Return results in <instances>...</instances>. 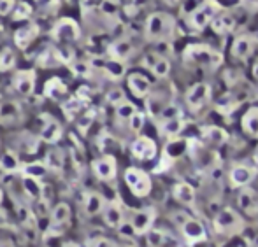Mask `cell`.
I'll return each instance as SVG.
<instances>
[{"label": "cell", "instance_id": "obj_1", "mask_svg": "<svg viewBox=\"0 0 258 247\" xmlns=\"http://www.w3.org/2000/svg\"><path fill=\"white\" fill-rule=\"evenodd\" d=\"M213 228L218 235L232 237V235L242 233V230L246 228V221L234 207H223V209H220L214 214Z\"/></svg>", "mask_w": 258, "mask_h": 247}, {"label": "cell", "instance_id": "obj_2", "mask_svg": "<svg viewBox=\"0 0 258 247\" xmlns=\"http://www.w3.org/2000/svg\"><path fill=\"white\" fill-rule=\"evenodd\" d=\"M172 221L188 244H199V242L207 238L204 223L201 219H197V217H194L191 214L184 212V210H177V212L172 214Z\"/></svg>", "mask_w": 258, "mask_h": 247}, {"label": "cell", "instance_id": "obj_3", "mask_svg": "<svg viewBox=\"0 0 258 247\" xmlns=\"http://www.w3.org/2000/svg\"><path fill=\"white\" fill-rule=\"evenodd\" d=\"M183 56L186 63H191L201 68H207V70H216V68L223 63V54L206 44L188 46Z\"/></svg>", "mask_w": 258, "mask_h": 247}, {"label": "cell", "instance_id": "obj_4", "mask_svg": "<svg viewBox=\"0 0 258 247\" xmlns=\"http://www.w3.org/2000/svg\"><path fill=\"white\" fill-rule=\"evenodd\" d=\"M176 30V21L169 13H153L146 20V34L148 41H165L174 35Z\"/></svg>", "mask_w": 258, "mask_h": 247}, {"label": "cell", "instance_id": "obj_5", "mask_svg": "<svg viewBox=\"0 0 258 247\" xmlns=\"http://www.w3.org/2000/svg\"><path fill=\"white\" fill-rule=\"evenodd\" d=\"M125 183L134 197L137 198L148 197L153 190V181H151L150 174L144 172L143 169H137V167H128L125 170Z\"/></svg>", "mask_w": 258, "mask_h": 247}, {"label": "cell", "instance_id": "obj_6", "mask_svg": "<svg viewBox=\"0 0 258 247\" xmlns=\"http://www.w3.org/2000/svg\"><path fill=\"white\" fill-rule=\"evenodd\" d=\"M220 9L221 4H218V0H204L191 11L190 18H188V25L194 30H204L207 25L218 16Z\"/></svg>", "mask_w": 258, "mask_h": 247}, {"label": "cell", "instance_id": "obj_7", "mask_svg": "<svg viewBox=\"0 0 258 247\" xmlns=\"http://www.w3.org/2000/svg\"><path fill=\"white\" fill-rule=\"evenodd\" d=\"M72 221V209L67 202H58L49 212V228L48 233L51 235H63V231L71 226Z\"/></svg>", "mask_w": 258, "mask_h": 247}, {"label": "cell", "instance_id": "obj_8", "mask_svg": "<svg viewBox=\"0 0 258 247\" xmlns=\"http://www.w3.org/2000/svg\"><path fill=\"white\" fill-rule=\"evenodd\" d=\"M156 219V210L155 207H143L132 212V216L126 219L130 230L134 231V235H146L148 231L153 228Z\"/></svg>", "mask_w": 258, "mask_h": 247}, {"label": "cell", "instance_id": "obj_9", "mask_svg": "<svg viewBox=\"0 0 258 247\" xmlns=\"http://www.w3.org/2000/svg\"><path fill=\"white\" fill-rule=\"evenodd\" d=\"M51 35L54 41L61 42V44H72V42L79 41L81 28L72 18H61V20H58L54 23Z\"/></svg>", "mask_w": 258, "mask_h": 247}, {"label": "cell", "instance_id": "obj_10", "mask_svg": "<svg viewBox=\"0 0 258 247\" xmlns=\"http://www.w3.org/2000/svg\"><path fill=\"white\" fill-rule=\"evenodd\" d=\"M211 100V86L209 83H195L186 92V104L190 111L199 112L207 102Z\"/></svg>", "mask_w": 258, "mask_h": 247}, {"label": "cell", "instance_id": "obj_11", "mask_svg": "<svg viewBox=\"0 0 258 247\" xmlns=\"http://www.w3.org/2000/svg\"><path fill=\"white\" fill-rule=\"evenodd\" d=\"M92 170H93V174H95V177L99 181L109 183V181L114 179L116 174H118V161H116L114 156L104 154V156H100V158L93 159Z\"/></svg>", "mask_w": 258, "mask_h": 247}, {"label": "cell", "instance_id": "obj_12", "mask_svg": "<svg viewBox=\"0 0 258 247\" xmlns=\"http://www.w3.org/2000/svg\"><path fill=\"white\" fill-rule=\"evenodd\" d=\"M258 46V37L255 34H244V35H239L234 42H232V58L239 61H244L248 60L249 56L253 54V51Z\"/></svg>", "mask_w": 258, "mask_h": 247}, {"label": "cell", "instance_id": "obj_13", "mask_svg": "<svg viewBox=\"0 0 258 247\" xmlns=\"http://www.w3.org/2000/svg\"><path fill=\"white\" fill-rule=\"evenodd\" d=\"M102 219L112 230H119L123 224L126 223V216H125V209L118 200H109L105 202V207L102 210Z\"/></svg>", "mask_w": 258, "mask_h": 247}, {"label": "cell", "instance_id": "obj_14", "mask_svg": "<svg viewBox=\"0 0 258 247\" xmlns=\"http://www.w3.org/2000/svg\"><path fill=\"white\" fill-rule=\"evenodd\" d=\"M25 118L23 107L16 100H4L0 102V125L13 126L20 125Z\"/></svg>", "mask_w": 258, "mask_h": 247}, {"label": "cell", "instance_id": "obj_15", "mask_svg": "<svg viewBox=\"0 0 258 247\" xmlns=\"http://www.w3.org/2000/svg\"><path fill=\"white\" fill-rule=\"evenodd\" d=\"M156 142L151 137H146V135H141L137 137L136 140L132 142L130 146V152H132L134 158L141 159V161H150L156 156Z\"/></svg>", "mask_w": 258, "mask_h": 247}, {"label": "cell", "instance_id": "obj_16", "mask_svg": "<svg viewBox=\"0 0 258 247\" xmlns=\"http://www.w3.org/2000/svg\"><path fill=\"white\" fill-rule=\"evenodd\" d=\"M42 125H41V140H44L46 144H56L63 135V128H61L60 121L56 118H53L51 114H42Z\"/></svg>", "mask_w": 258, "mask_h": 247}, {"label": "cell", "instance_id": "obj_17", "mask_svg": "<svg viewBox=\"0 0 258 247\" xmlns=\"http://www.w3.org/2000/svg\"><path fill=\"white\" fill-rule=\"evenodd\" d=\"M256 167L249 165V163H237L232 167L230 170V183L235 188H244L249 183H253V179L256 177Z\"/></svg>", "mask_w": 258, "mask_h": 247}, {"label": "cell", "instance_id": "obj_18", "mask_svg": "<svg viewBox=\"0 0 258 247\" xmlns=\"http://www.w3.org/2000/svg\"><path fill=\"white\" fill-rule=\"evenodd\" d=\"M35 83H37V75L35 70L32 68H25V70H18L13 77V88L16 90L20 95H32L35 90Z\"/></svg>", "mask_w": 258, "mask_h": 247}, {"label": "cell", "instance_id": "obj_19", "mask_svg": "<svg viewBox=\"0 0 258 247\" xmlns=\"http://www.w3.org/2000/svg\"><path fill=\"white\" fill-rule=\"evenodd\" d=\"M143 65L146 68H150L151 74H155L156 77H160V79L167 77V75H169V72H170L169 60H167V58L163 56V54L155 53V51H150V53L144 54Z\"/></svg>", "mask_w": 258, "mask_h": 247}, {"label": "cell", "instance_id": "obj_20", "mask_svg": "<svg viewBox=\"0 0 258 247\" xmlns=\"http://www.w3.org/2000/svg\"><path fill=\"white\" fill-rule=\"evenodd\" d=\"M146 242L150 247H181L176 235L163 228H151L146 233Z\"/></svg>", "mask_w": 258, "mask_h": 247}, {"label": "cell", "instance_id": "obj_21", "mask_svg": "<svg viewBox=\"0 0 258 247\" xmlns=\"http://www.w3.org/2000/svg\"><path fill=\"white\" fill-rule=\"evenodd\" d=\"M237 205L246 216L256 217L258 216V191L249 186L241 188L237 195Z\"/></svg>", "mask_w": 258, "mask_h": 247}, {"label": "cell", "instance_id": "obj_22", "mask_svg": "<svg viewBox=\"0 0 258 247\" xmlns=\"http://www.w3.org/2000/svg\"><path fill=\"white\" fill-rule=\"evenodd\" d=\"M105 197L99 191H86L85 197H83V210H85L86 216L95 217L100 216L105 207Z\"/></svg>", "mask_w": 258, "mask_h": 247}, {"label": "cell", "instance_id": "obj_23", "mask_svg": "<svg viewBox=\"0 0 258 247\" xmlns=\"http://www.w3.org/2000/svg\"><path fill=\"white\" fill-rule=\"evenodd\" d=\"M41 28H39L37 23L30 21V23H25L23 27H20L16 32H14V42L20 49H27L32 42L35 41V37L39 35Z\"/></svg>", "mask_w": 258, "mask_h": 247}, {"label": "cell", "instance_id": "obj_24", "mask_svg": "<svg viewBox=\"0 0 258 247\" xmlns=\"http://www.w3.org/2000/svg\"><path fill=\"white\" fill-rule=\"evenodd\" d=\"M126 85H128V90L132 92V95L137 97V99H146V97L150 95L151 83H150V79H148L144 74H141V72L128 74Z\"/></svg>", "mask_w": 258, "mask_h": 247}, {"label": "cell", "instance_id": "obj_25", "mask_svg": "<svg viewBox=\"0 0 258 247\" xmlns=\"http://www.w3.org/2000/svg\"><path fill=\"white\" fill-rule=\"evenodd\" d=\"M172 195H174V198H176V202L181 203L183 207H194L195 202H197V191L188 183L174 184Z\"/></svg>", "mask_w": 258, "mask_h": 247}, {"label": "cell", "instance_id": "obj_26", "mask_svg": "<svg viewBox=\"0 0 258 247\" xmlns=\"http://www.w3.org/2000/svg\"><path fill=\"white\" fill-rule=\"evenodd\" d=\"M109 56L112 58V60H116V61H125V60H128L130 56L134 54V51H136V48H134V44H132V41L130 39H118V41H114L111 46H109Z\"/></svg>", "mask_w": 258, "mask_h": 247}, {"label": "cell", "instance_id": "obj_27", "mask_svg": "<svg viewBox=\"0 0 258 247\" xmlns=\"http://www.w3.org/2000/svg\"><path fill=\"white\" fill-rule=\"evenodd\" d=\"M242 102H244V99H242L237 92H227L218 99L216 109H218V112H221V114H230V112L237 111V107L242 104Z\"/></svg>", "mask_w": 258, "mask_h": 247}, {"label": "cell", "instance_id": "obj_28", "mask_svg": "<svg viewBox=\"0 0 258 247\" xmlns=\"http://www.w3.org/2000/svg\"><path fill=\"white\" fill-rule=\"evenodd\" d=\"M184 128V119L181 116H174V118H165L160 119V132L162 135L169 137V139H174L177 137Z\"/></svg>", "mask_w": 258, "mask_h": 247}, {"label": "cell", "instance_id": "obj_29", "mask_svg": "<svg viewBox=\"0 0 258 247\" xmlns=\"http://www.w3.org/2000/svg\"><path fill=\"white\" fill-rule=\"evenodd\" d=\"M188 144H190V142H188L186 139H183V137H174V139H170V142L165 146L163 154H165L167 159L174 161V159L181 158V156L188 151Z\"/></svg>", "mask_w": 258, "mask_h": 247}, {"label": "cell", "instance_id": "obj_30", "mask_svg": "<svg viewBox=\"0 0 258 247\" xmlns=\"http://www.w3.org/2000/svg\"><path fill=\"white\" fill-rule=\"evenodd\" d=\"M44 95L51 100H60L67 95V85L60 77H51L44 85Z\"/></svg>", "mask_w": 258, "mask_h": 247}, {"label": "cell", "instance_id": "obj_31", "mask_svg": "<svg viewBox=\"0 0 258 247\" xmlns=\"http://www.w3.org/2000/svg\"><path fill=\"white\" fill-rule=\"evenodd\" d=\"M241 125L244 133H248L249 137H258V107H249L244 112L241 119Z\"/></svg>", "mask_w": 258, "mask_h": 247}, {"label": "cell", "instance_id": "obj_32", "mask_svg": "<svg viewBox=\"0 0 258 247\" xmlns=\"http://www.w3.org/2000/svg\"><path fill=\"white\" fill-rule=\"evenodd\" d=\"M202 135H204L206 142L213 144V146H221V144H225L228 139V133L225 132L223 128L214 126V125L204 126V128H202Z\"/></svg>", "mask_w": 258, "mask_h": 247}, {"label": "cell", "instance_id": "obj_33", "mask_svg": "<svg viewBox=\"0 0 258 247\" xmlns=\"http://www.w3.org/2000/svg\"><path fill=\"white\" fill-rule=\"evenodd\" d=\"M0 169H2L4 172H7V174L20 172L21 161H20V158H18L16 151H13V149H7V151L2 152V156H0Z\"/></svg>", "mask_w": 258, "mask_h": 247}, {"label": "cell", "instance_id": "obj_34", "mask_svg": "<svg viewBox=\"0 0 258 247\" xmlns=\"http://www.w3.org/2000/svg\"><path fill=\"white\" fill-rule=\"evenodd\" d=\"M211 25H213V30L216 32V34H220V35L230 34L235 28V18L232 16V14H220V16H216L211 21Z\"/></svg>", "mask_w": 258, "mask_h": 247}, {"label": "cell", "instance_id": "obj_35", "mask_svg": "<svg viewBox=\"0 0 258 247\" xmlns=\"http://www.w3.org/2000/svg\"><path fill=\"white\" fill-rule=\"evenodd\" d=\"M21 184H23V191L27 193L28 200H32V202H37V200L42 198L44 186L41 184V181L30 179V177H23V179H21Z\"/></svg>", "mask_w": 258, "mask_h": 247}, {"label": "cell", "instance_id": "obj_36", "mask_svg": "<svg viewBox=\"0 0 258 247\" xmlns=\"http://www.w3.org/2000/svg\"><path fill=\"white\" fill-rule=\"evenodd\" d=\"M42 163H44L46 169L54 170V172H60L65 165V156L60 149H51V151H48V154H46V158Z\"/></svg>", "mask_w": 258, "mask_h": 247}, {"label": "cell", "instance_id": "obj_37", "mask_svg": "<svg viewBox=\"0 0 258 247\" xmlns=\"http://www.w3.org/2000/svg\"><path fill=\"white\" fill-rule=\"evenodd\" d=\"M46 170L48 169H46L42 161H34V163H27V165H21L20 172L23 174V177H30V179L41 181V177H44Z\"/></svg>", "mask_w": 258, "mask_h": 247}, {"label": "cell", "instance_id": "obj_38", "mask_svg": "<svg viewBox=\"0 0 258 247\" xmlns=\"http://www.w3.org/2000/svg\"><path fill=\"white\" fill-rule=\"evenodd\" d=\"M16 53L13 48H4L0 51V72H7L16 65Z\"/></svg>", "mask_w": 258, "mask_h": 247}, {"label": "cell", "instance_id": "obj_39", "mask_svg": "<svg viewBox=\"0 0 258 247\" xmlns=\"http://www.w3.org/2000/svg\"><path fill=\"white\" fill-rule=\"evenodd\" d=\"M100 67L104 68L105 72H107L109 75H111L112 79H118V77H121L123 74H125V65L121 63V61H116V60H107V61H100Z\"/></svg>", "mask_w": 258, "mask_h": 247}, {"label": "cell", "instance_id": "obj_40", "mask_svg": "<svg viewBox=\"0 0 258 247\" xmlns=\"http://www.w3.org/2000/svg\"><path fill=\"white\" fill-rule=\"evenodd\" d=\"M114 109H116V118L121 119V121H128V119L137 112V107L128 100H123L121 104H118Z\"/></svg>", "mask_w": 258, "mask_h": 247}, {"label": "cell", "instance_id": "obj_41", "mask_svg": "<svg viewBox=\"0 0 258 247\" xmlns=\"http://www.w3.org/2000/svg\"><path fill=\"white\" fill-rule=\"evenodd\" d=\"M32 16V6L27 2H20L14 6L13 9V20L14 21H23V20H28Z\"/></svg>", "mask_w": 258, "mask_h": 247}, {"label": "cell", "instance_id": "obj_42", "mask_svg": "<svg viewBox=\"0 0 258 247\" xmlns=\"http://www.w3.org/2000/svg\"><path fill=\"white\" fill-rule=\"evenodd\" d=\"M86 247H119L118 242H114L112 238L104 237V235H97L86 240Z\"/></svg>", "mask_w": 258, "mask_h": 247}, {"label": "cell", "instance_id": "obj_43", "mask_svg": "<svg viewBox=\"0 0 258 247\" xmlns=\"http://www.w3.org/2000/svg\"><path fill=\"white\" fill-rule=\"evenodd\" d=\"M221 247H251V242L242 233H237L232 235V237H227V240H225V244Z\"/></svg>", "mask_w": 258, "mask_h": 247}, {"label": "cell", "instance_id": "obj_44", "mask_svg": "<svg viewBox=\"0 0 258 247\" xmlns=\"http://www.w3.org/2000/svg\"><path fill=\"white\" fill-rule=\"evenodd\" d=\"M151 4V0H128V4L125 6V13L128 16H136L141 9L148 7Z\"/></svg>", "mask_w": 258, "mask_h": 247}, {"label": "cell", "instance_id": "obj_45", "mask_svg": "<svg viewBox=\"0 0 258 247\" xmlns=\"http://www.w3.org/2000/svg\"><path fill=\"white\" fill-rule=\"evenodd\" d=\"M128 126H130V130H132V132L139 133L141 130H143V126H144V114H143V112L137 111L136 114L128 119Z\"/></svg>", "mask_w": 258, "mask_h": 247}, {"label": "cell", "instance_id": "obj_46", "mask_svg": "<svg viewBox=\"0 0 258 247\" xmlns=\"http://www.w3.org/2000/svg\"><path fill=\"white\" fill-rule=\"evenodd\" d=\"M123 100H126L125 99V93H123V90H119V88H116V90H111V92L107 93V102L111 105H118V104H121Z\"/></svg>", "mask_w": 258, "mask_h": 247}, {"label": "cell", "instance_id": "obj_47", "mask_svg": "<svg viewBox=\"0 0 258 247\" xmlns=\"http://www.w3.org/2000/svg\"><path fill=\"white\" fill-rule=\"evenodd\" d=\"M14 6H16V0H0V16L11 14L14 9Z\"/></svg>", "mask_w": 258, "mask_h": 247}, {"label": "cell", "instance_id": "obj_48", "mask_svg": "<svg viewBox=\"0 0 258 247\" xmlns=\"http://www.w3.org/2000/svg\"><path fill=\"white\" fill-rule=\"evenodd\" d=\"M0 228H11V217L9 212L0 205Z\"/></svg>", "mask_w": 258, "mask_h": 247}, {"label": "cell", "instance_id": "obj_49", "mask_svg": "<svg viewBox=\"0 0 258 247\" xmlns=\"http://www.w3.org/2000/svg\"><path fill=\"white\" fill-rule=\"evenodd\" d=\"M61 247H83L81 244H78V242H65V244L63 245H61Z\"/></svg>", "mask_w": 258, "mask_h": 247}, {"label": "cell", "instance_id": "obj_50", "mask_svg": "<svg viewBox=\"0 0 258 247\" xmlns=\"http://www.w3.org/2000/svg\"><path fill=\"white\" fill-rule=\"evenodd\" d=\"M163 2H165L167 6H177V4H179L181 0H163Z\"/></svg>", "mask_w": 258, "mask_h": 247}, {"label": "cell", "instance_id": "obj_51", "mask_svg": "<svg viewBox=\"0 0 258 247\" xmlns=\"http://www.w3.org/2000/svg\"><path fill=\"white\" fill-rule=\"evenodd\" d=\"M253 74H255V77L258 79V60H256V63H255V67H253Z\"/></svg>", "mask_w": 258, "mask_h": 247}, {"label": "cell", "instance_id": "obj_52", "mask_svg": "<svg viewBox=\"0 0 258 247\" xmlns=\"http://www.w3.org/2000/svg\"><path fill=\"white\" fill-rule=\"evenodd\" d=\"M119 247H139L137 244H134V242H126L125 245H119Z\"/></svg>", "mask_w": 258, "mask_h": 247}, {"label": "cell", "instance_id": "obj_53", "mask_svg": "<svg viewBox=\"0 0 258 247\" xmlns=\"http://www.w3.org/2000/svg\"><path fill=\"white\" fill-rule=\"evenodd\" d=\"M4 197H6V195H4V190L0 188V205H2V202H4Z\"/></svg>", "mask_w": 258, "mask_h": 247}, {"label": "cell", "instance_id": "obj_54", "mask_svg": "<svg viewBox=\"0 0 258 247\" xmlns=\"http://www.w3.org/2000/svg\"><path fill=\"white\" fill-rule=\"evenodd\" d=\"M4 30V28H2V25H0V32H2Z\"/></svg>", "mask_w": 258, "mask_h": 247}, {"label": "cell", "instance_id": "obj_55", "mask_svg": "<svg viewBox=\"0 0 258 247\" xmlns=\"http://www.w3.org/2000/svg\"><path fill=\"white\" fill-rule=\"evenodd\" d=\"M0 247H2V242H0Z\"/></svg>", "mask_w": 258, "mask_h": 247}]
</instances>
